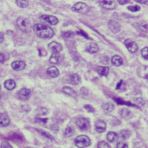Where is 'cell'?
Returning a JSON list of instances; mask_svg holds the SVG:
<instances>
[{"label":"cell","mask_w":148,"mask_h":148,"mask_svg":"<svg viewBox=\"0 0 148 148\" xmlns=\"http://www.w3.org/2000/svg\"><path fill=\"white\" fill-rule=\"evenodd\" d=\"M10 123V119L9 116L4 113H0V125L2 127H6Z\"/></svg>","instance_id":"18"},{"label":"cell","mask_w":148,"mask_h":148,"mask_svg":"<svg viewBox=\"0 0 148 148\" xmlns=\"http://www.w3.org/2000/svg\"><path fill=\"white\" fill-rule=\"evenodd\" d=\"M1 148H13V147L7 142H3L1 145Z\"/></svg>","instance_id":"38"},{"label":"cell","mask_w":148,"mask_h":148,"mask_svg":"<svg viewBox=\"0 0 148 148\" xmlns=\"http://www.w3.org/2000/svg\"><path fill=\"white\" fill-rule=\"evenodd\" d=\"M47 74L48 75L52 78H55L59 76V71L58 69L57 68H56L55 66H51L49 67L48 69H47Z\"/></svg>","instance_id":"17"},{"label":"cell","mask_w":148,"mask_h":148,"mask_svg":"<svg viewBox=\"0 0 148 148\" xmlns=\"http://www.w3.org/2000/svg\"><path fill=\"white\" fill-rule=\"evenodd\" d=\"M68 81L72 85H78L81 82V79L80 76L76 73H73L70 75Z\"/></svg>","instance_id":"19"},{"label":"cell","mask_w":148,"mask_h":148,"mask_svg":"<svg viewBox=\"0 0 148 148\" xmlns=\"http://www.w3.org/2000/svg\"><path fill=\"white\" fill-rule=\"evenodd\" d=\"M111 61H112V63L113 65L116 66H121L124 63L122 58L118 55L113 56L112 58V60H111Z\"/></svg>","instance_id":"20"},{"label":"cell","mask_w":148,"mask_h":148,"mask_svg":"<svg viewBox=\"0 0 148 148\" xmlns=\"http://www.w3.org/2000/svg\"><path fill=\"white\" fill-rule=\"evenodd\" d=\"M85 109L88 111V112H94L95 111V109L94 108L92 107V106L89 105H86L85 106Z\"/></svg>","instance_id":"40"},{"label":"cell","mask_w":148,"mask_h":148,"mask_svg":"<svg viewBox=\"0 0 148 148\" xmlns=\"http://www.w3.org/2000/svg\"><path fill=\"white\" fill-rule=\"evenodd\" d=\"M16 25L18 29L23 32H28L31 30V25L29 21L26 18L20 17L16 21Z\"/></svg>","instance_id":"2"},{"label":"cell","mask_w":148,"mask_h":148,"mask_svg":"<svg viewBox=\"0 0 148 148\" xmlns=\"http://www.w3.org/2000/svg\"><path fill=\"white\" fill-rule=\"evenodd\" d=\"M117 148H128V145L124 141H120L117 144Z\"/></svg>","instance_id":"37"},{"label":"cell","mask_w":148,"mask_h":148,"mask_svg":"<svg viewBox=\"0 0 148 148\" xmlns=\"http://www.w3.org/2000/svg\"><path fill=\"white\" fill-rule=\"evenodd\" d=\"M137 74L140 78L148 81V66H140L137 69Z\"/></svg>","instance_id":"9"},{"label":"cell","mask_w":148,"mask_h":148,"mask_svg":"<svg viewBox=\"0 0 148 148\" xmlns=\"http://www.w3.org/2000/svg\"><path fill=\"white\" fill-rule=\"evenodd\" d=\"M119 136L123 139H127V138L130 137V133H129V131L126 130H124L120 132Z\"/></svg>","instance_id":"29"},{"label":"cell","mask_w":148,"mask_h":148,"mask_svg":"<svg viewBox=\"0 0 148 148\" xmlns=\"http://www.w3.org/2000/svg\"><path fill=\"white\" fill-rule=\"evenodd\" d=\"M138 28H139V29L143 32L148 33V24L147 23L142 24L141 25L138 26Z\"/></svg>","instance_id":"36"},{"label":"cell","mask_w":148,"mask_h":148,"mask_svg":"<svg viewBox=\"0 0 148 148\" xmlns=\"http://www.w3.org/2000/svg\"><path fill=\"white\" fill-rule=\"evenodd\" d=\"M118 139V135L113 132H110L107 134V140L110 143L116 142Z\"/></svg>","instance_id":"24"},{"label":"cell","mask_w":148,"mask_h":148,"mask_svg":"<svg viewBox=\"0 0 148 148\" xmlns=\"http://www.w3.org/2000/svg\"><path fill=\"white\" fill-rule=\"evenodd\" d=\"M4 40V35L3 33L0 32V44L2 43Z\"/></svg>","instance_id":"44"},{"label":"cell","mask_w":148,"mask_h":148,"mask_svg":"<svg viewBox=\"0 0 148 148\" xmlns=\"http://www.w3.org/2000/svg\"><path fill=\"white\" fill-rule=\"evenodd\" d=\"M33 29L37 35L43 39H50L52 38L55 34L52 28L43 24H35L33 26Z\"/></svg>","instance_id":"1"},{"label":"cell","mask_w":148,"mask_h":148,"mask_svg":"<svg viewBox=\"0 0 148 148\" xmlns=\"http://www.w3.org/2000/svg\"><path fill=\"white\" fill-rule=\"evenodd\" d=\"M35 121L40 124H45L48 121V118H36Z\"/></svg>","instance_id":"35"},{"label":"cell","mask_w":148,"mask_h":148,"mask_svg":"<svg viewBox=\"0 0 148 148\" xmlns=\"http://www.w3.org/2000/svg\"><path fill=\"white\" fill-rule=\"evenodd\" d=\"M102 109L104 112L109 113L112 112L115 109V106L113 103L110 102H104L102 104Z\"/></svg>","instance_id":"22"},{"label":"cell","mask_w":148,"mask_h":148,"mask_svg":"<svg viewBox=\"0 0 148 148\" xmlns=\"http://www.w3.org/2000/svg\"><path fill=\"white\" fill-rule=\"evenodd\" d=\"M136 102L137 105H139L140 106H142L144 105V101L141 98H138L136 100Z\"/></svg>","instance_id":"41"},{"label":"cell","mask_w":148,"mask_h":148,"mask_svg":"<svg viewBox=\"0 0 148 148\" xmlns=\"http://www.w3.org/2000/svg\"><path fill=\"white\" fill-rule=\"evenodd\" d=\"M17 95L19 98L22 100H26L29 99L31 96V91L26 88H23L17 92Z\"/></svg>","instance_id":"12"},{"label":"cell","mask_w":148,"mask_h":148,"mask_svg":"<svg viewBox=\"0 0 148 148\" xmlns=\"http://www.w3.org/2000/svg\"><path fill=\"white\" fill-rule=\"evenodd\" d=\"M99 4L106 9L109 10H113L116 7V3L114 1H107V0H104V1H99Z\"/></svg>","instance_id":"11"},{"label":"cell","mask_w":148,"mask_h":148,"mask_svg":"<svg viewBox=\"0 0 148 148\" xmlns=\"http://www.w3.org/2000/svg\"><path fill=\"white\" fill-rule=\"evenodd\" d=\"M62 91L65 94H66L70 96H71L73 97H75L77 96L76 91L70 87H68V86L64 87L62 88Z\"/></svg>","instance_id":"21"},{"label":"cell","mask_w":148,"mask_h":148,"mask_svg":"<svg viewBox=\"0 0 148 148\" xmlns=\"http://www.w3.org/2000/svg\"><path fill=\"white\" fill-rule=\"evenodd\" d=\"M37 130L43 136H44L46 138H48V139H49V140H50L52 141L55 140L53 137L50 134L48 133L47 132H46L44 130H40V129H37Z\"/></svg>","instance_id":"27"},{"label":"cell","mask_w":148,"mask_h":148,"mask_svg":"<svg viewBox=\"0 0 148 148\" xmlns=\"http://www.w3.org/2000/svg\"><path fill=\"white\" fill-rule=\"evenodd\" d=\"M85 50L89 53L94 54L98 51L99 47L97 44L94 42H89L86 45Z\"/></svg>","instance_id":"14"},{"label":"cell","mask_w":148,"mask_h":148,"mask_svg":"<svg viewBox=\"0 0 148 148\" xmlns=\"http://www.w3.org/2000/svg\"><path fill=\"white\" fill-rule=\"evenodd\" d=\"M48 110H47V109L44 108H41L37 109V114L39 115H45L46 114H48Z\"/></svg>","instance_id":"31"},{"label":"cell","mask_w":148,"mask_h":148,"mask_svg":"<svg viewBox=\"0 0 148 148\" xmlns=\"http://www.w3.org/2000/svg\"><path fill=\"white\" fill-rule=\"evenodd\" d=\"M97 72L100 77H106L109 73V68L106 66H99Z\"/></svg>","instance_id":"25"},{"label":"cell","mask_w":148,"mask_h":148,"mask_svg":"<svg viewBox=\"0 0 148 148\" xmlns=\"http://www.w3.org/2000/svg\"><path fill=\"white\" fill-rule=\"evenodd\" d=\"M75 143L79 148H85L91 145V142L88 136L85 135H80L76 137Z\"/></svg>","instance_id":"3"},{"label":"cell","mask_w":148,"mask_h":148,"mask_svg":"<svg viewBox=\"0 0 148 148\" xmlns=\"http://www.w3.org/2000/svg\"><path fill=\"white\" fill-rule=\"evenodd\" d=\"M74 133V130L73 128L68 127L66 128V129L65 130L64 133V136H66L67 137L71 136Z\"/></svg>","instance_id":"30"},{"label":"cell","mask_w":148,"mask_h":148,"mask_svg":"<svg viewBox=\"0 0 148 148\" xmlns=\"http://www.w3.org/2000/svg\"><path fill=\"white\" fill-rule=\"evenodd\" d=\"M125 84L124 83V81L122 80H121L119 81V82L118 83V84L116 86V90H120V89H122V88L124 87Z\"/></svg>","instance_id":"39"},{"label":"cell","mask_w":148,"mask_h":148,"mask_svg":"<svg viewBox=\"0 0 148 148\" xmlns=\"http://www.w3.org/2000/svg\"><path fill=\"white\" fill-rule=\"evenodd\" d=\"M5 60L4 55L2 53H0V63H3Z\"/></svg>","instance_id":"42"},{"label":"cell","mask_w":148,"mask_h":148,"mask_svg":"<svg viewBox=\"0 0 148 148\" xmlns=\"http://www.w3.org/2000/svg\"><path fill=\"white\" fill-rule=\"evenodd\" d=\"M128 9L129 11H131L132 12H137L140 10V6H138L137 5H135L128 6Z\"/></svg>","instance_id":"32"},{"label":"cell","mask_w":148,"mask_h":148,"mask_svg":"<svg viewBox=\"0 0 148 148\" xmlns=\"http://www.w3.org/2000/svg\"><path fill=\"white\" fill-rule=\"evenodd\" d=\"M76 124L77 128L81 131L88 130L90 127V122L89 119L84 117L79 118L76 120Z\"/></svg>","instance_id":"4"},{"label":"cell","mask_w":148,"mask_h":148,"mask_svg":"<svg viewBox=\"0 0 148 148\" xmlns=\"http://www.w3.org/2000/svg\"><path fill=\"white\" fill-rule=\"evenodd\" d=\"M71 35H73V32H67L64 33L65 37H70Z\"/></svg>","instance_id":"45"},{"label":"cell","mask_w":148,"mask_h":148,"mask_svg":"<svg viewBox=\"0 0 148 148\" xmlns=\"http://www.w3.org/2000/svg\"><path fill=\"white\" fill-rule=\"evenodd\" d=\"M63 57L60 53H52L49 58V62L52 64H58L62 60Z\"/></svg>","instance_id":"16"},{"label":"cell","mask_w":148,"mask_h":148,"mask_svg":"<svg viewBox=\"0 0 148 148\" xmlns=\"http://www.w3.org/2000/svg\"><path fill=\"white\" fill-rule=\"evenodd\" d=\"M120 114H121V115L125 118V119H129L131 118L133 114H132V112L131 111H130L128 109H121V111H120Z\"/></svg>","instance_id":"26"},{"label":"cell","mask_w":148,"mask_h":148,"mask_svg":"<svg viewBox=\"0 0 148 148\" xmlns=\"http://www.w3.org/2000/svg\"><path fill=\"white\" fill-rule=\"evenodd\" d=\"M118 2L121 5H124V4H125L127 3H128V1H122V0H118Z\"/></svg>","instance_id":"46"},{"label":"cell","mask_w":148,"mask_h":148,"mask_svg":"<svg viewBox=\"0 0 148 148\" xmlns=\"http://www.w3.org/2000/svg\"><path fill=\"white\" fill-rule=\"evenodd\" d=\"M142 56L146 60H148V47H145L141 50Z\"/></svg>","instance_id":"33"},{"label":"cell","mask_w":148,"mask_h":148,"mask_svg":"<svg viewBox=\"0 0 148 148\" xmlns=\"http://www.w3.org/2000/svg\"><path fill=\"white\" fill-rule=\"evenodd\" d=\"M98 148H111L109 144L104 141H101L98 144Z\"/></svg>","instance_id":"34"},{"label":"cell","mask_w":148,"mask_h":148,"mask_svg":"<svg viewBox=\"0 0 148 148\" xmlns=\"http://www.w3.org/2000/svg\"><path fill=\"white\" fill-rule=\"evenodd\" d=\"M108 26L109 29L114 33H117L121 30V25L118 22L114 20H111L109 22Z\"/></svg>","instance_id":"13"},{"label":"cell","mask_w":148,"mask_h":148,"mask_svg":"<svg viewBox=\"0 0 148 148\" xmlns=\"http://www.w3.org/2000/svg\"><path fill=\"white\" fill-rule=\"evenodd\" d=\"M107 125L106 123L103 120L99 119L95 123V128L97 132L99 133H102L106 132Z\"/></svg>","instance_id":"10"},{"label":"cell","mask_w":148,"mask_h":148,"mask_svg":"<svg viewBox=\"0 0 148 148\" xmlns=\"http://www.w3.org/2000/svg\"><path fill=\"white\" fill-rule=\"evenodd\" d=\"M0 90H1V86H0Z\"/></svg>","instance_id":"48"},{"label":"cell","mask_w":148,"mask_h":148,"mask_svg":"<svg viewBox=\"0 0 148 148\" xmlns=\"http://www.w3.org/2000/svg\"><path fill=\"white\" fill-rule=\"evenodd\" d=\"M40 19L47 23L50 25H55L58 23V18L52 15H48V14H43L40 16Z\"/></svg>","instance_id":"6"},{"label":"cell","mask_w":148,"mask_h":148,"mask_svg":"<svg viewBox=\"0 0 148 148\" xmlns=\"http://www.w3.org/2000/svg\"><path fill=\"white\" fill-rule=\"evenodd\" d=\"M78 34H80V35H82L83 36H85V37H86V38H88V37L87 36L88 35H87V34L85 33V32H84V31H81V30H80V31H79L78 32Z\"/></svg>","instance_id":"43"},{"label":"cell","mask_w":148,"mask_h":148,"mask_svg":"<svg viewBox=\"0 0 148 148\" xmlns=\"http://www.w3.org/2000/svg\"><path fill=\"white\" fill-rule=\"evenodd\" d=\"M4 87L7 90H13L16 87V82L13 79H7L4 82Z\"/></svg>","instance_id":"23"},{"label":"cell","mask_w":148,"mask_h":148,"mask_svg":"<svg viewBox=\"0 0 148 148\" xmlns=\"http://www.w3.org/2000/svg\"><path fill=\"white\" fill-rule=\"evenodd\" d=\"M48 48L53 53H60L62 50V45L56 41L50 42L48 44Z\"/></svg>","instance_id":"8"},{"label":"cell","mask_w":148,"mask_h":148,"mask_svg":"<svg viewBox=\"0 0 148 148\" xmlns=\"http://www.w3.org/2000/svg\"><path fill=\"white\" fill-rule=\"evenodd\" d=\"M16 4L21 7V8H26L29 5L28 1H26V0H20V1H16Z\"/></svg>","instance_id":"28"},{"label":"cell","mask_w":148,"mask_h":148,"mask_svg":"<svg viewBox=\"0 0 148 148\" xmlns=\"http://www.w3.org/2000/svg\"><path fill=\"white\" fill-rule=\"evenodd\" d=\"M71 10L75 12L85 13L89 10V7L84 3L79 2L72 7Z\"/></svg>","instance_id":"5"},{"label":"cell","mask_w":148,"mask_h":148,"mask_svg":"<svg viewBox=\"0 0 148 148\" xmlns=\"http://www.w3.org/2000/svg\"><path fill=\"white\" fill-rule=\"evenodd\" d=\"M12 67L15 71H22L26 67V64L24 62L21 60H16L12 63Z\"/></svg>","instance_id":"15"},{"label":"cell","mask_w":148,"mask_h":148,"mask_svg":"<svg viewBox=\"0 0 148 148\" xmlns=\"http://www.w3.org/2000/svg\"><path fill=\"white\" fill-rule=\"evenodd\" d=\"M124 44L126 46V47L127 48L128 50L130 53H134L136 52L138 49L137 44L131 39H127L125 41Z\"/></svg>","instance_id":"7"},{"label":"cell","mask_w":148,"mask_h":148,"mask_svg":"<svg viewBox=\"0 0 148 148\" xmlns=\"http://www.w3.org/2000/svg\"><path fill=\"white\" fill-rule=\"evenodd\" d=\"M136 2L137 3H142V4H145L147 2V1H139V0H136Z\"/></svg>","instance_id":"47"}]
</instances>
